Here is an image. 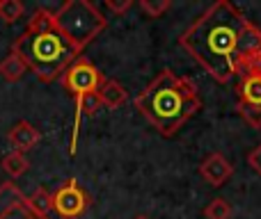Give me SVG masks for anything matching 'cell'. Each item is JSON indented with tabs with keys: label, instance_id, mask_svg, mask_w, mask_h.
<instances>
[{
	"label": "cell",
	"instance_id": "cell-5",
	"mask_svg": "<svg viewBox=\"0 0 261 219\" xmlns=\"http://www.w3.org/2000/svg\"><path fill=\"white\" fill-rule=\"evenodd\" d=\"M239 85H236V96H239V114L250 128H261V53L252 55L239 71Z\"/></svg>",
	"mask_w": 261,
	"mask_h": 219
},
{
	"label": "cell",
	"instance_id": "cell-15",
	"mask_svg": "<svg viewBox=\"0 0 261 219\" xmlns=\"http://www.w3.org/2000/svg\"><path fill=\"white\" fill-rule=\"evenodd\" d=\"M25 14V5L21 0H0V21L12 25Z\"/></svg>",
	"mask_w": 261,
	"mask_h": 219
},
{
	"label": "cell",
	"instance_id": "cell-10",
	"mask_svg": "<svg viewBox=\"0 0 261 219\" xmlns=\"http://www.w3.org/2000/svg\"><path fill=\"white\" fill-rule=\"evenodd\" d=\"M39 139H41V133L25 119L16 121L7 133L9 146H12V151H18V153H25V151H30V148H35Z\"/></svg>",
	"mask_w": 261,
	"mask_h": 219
},
{
	"label": "cell",
	"instance_id": "cell-11",
	"mask_svg": "<svg viewBox=\"0 0 261 219\" xmlns=\"http://www.w3.org/2000/svg\"><path fill=\"white\" fill-rule=\"evenodd\" d=\"M96 94H99V99H101V105H103V108H108V110L122 108V105L128 101V91L124 89L117 80H108V78L103 80V85L99 87V91H96Z\"/></svg>",
	"mask_w": 261,
	"mask_h": 219
},
{
	"label": "cell",
	"instance_id": "cell-13",
	"mask_svg": "<svg viewBox=\"0 0 261 219\" xmlns=\"http://www.w3.org/2000/svg\"><path fill=\"white\" fill-rule=\"evenodd\" d=\"M25 73H28L25 62H23L16 53H12V50H9V55L3 59V62H0V76H3L7 82H16V80H21Z\"/></svg>",
	"mask_w": 261,
	"mask_h": 219
},
{
	"label": "cell",
	"instance_id": "cell-6",
	"mask_svg": "<svg viewBox=\"0 0 261 219\" xmlns=\"http://www.w3.org/2000/svg\"><path fill=\"white\" fill-rule=\"evenodd\" d=\"M103 80H106V76L85 57V55H81V57L62 73V78H60V82H62V87L69 91L73 103H81L87 94L99 91V87L103 85Z\"/></svg>",
	"mask_w": 261,
	"mask_h": 219
},
{
	"label": "cell",
	"instance_id": "cell-9",
	"mask_svg": "<svg viewBox=\"0 0 261 219\" xmlns=\"http://www.w3.org/2000/svg\"><path fill=\"white\" fill-rule=\"evenodd\" d=\"M199 174H202V178L206 180L208 185L222 187V185L231 178V174H234V165H231L222 153H211V155L199 165Z\"/></svg>",
	"mask_w": 261,
	"mask_h": 219
},
{
	"label": "cell",
	"instance_id": "cell-12",
	"mask_svg": "<svg viewBox=\"0 0 261 219\" xmlns=\"http://www.w3.org/2000/svg\"><path fill=\"white\" fill-rule=\"evenodd\" d=\"M3 171L9 176V178H21L28 169H30V160L25 158V153H18V151H9L7 155L3 158Z\"/></svg>",
	"mask_w": 261,
	"mask_h": 219
},
{
	"label": "cell",
	"instance_id": "cell-14",
	"mask_svg": "<svg viewBox=\"0 0 261 219\" xmlns=\"http://www.w3.org/2000/svg\"><path fill=\"white\" fill-rule=\"evenodd\" d=\"M28 203H30L32 210L41 217H50V212H53V194L46 187H37L35 192L28 197Z\"/></svg>",
	"mask_w": 261,
	"mask_h": 219
},
{
	"label": "cell",
	"instance_id": "cell-7",
	"mask_svg": "<svg viewBox=\"0 0 261 219\" xmlns=\"http://www.w3.org/2000/svg\"><path fill=\"white\" fill-rule=\"evenodd\" d=\"M92 199L78 185L76 178H69L53 192V210L62 219H78L87 212Z\"/></svg>",
	"mask_w": 261,
	"mask_h": 219
},
{
	"label": "cell",
	"instance_id": "cell-2",
	"mask_svg": "<svg viewBox=\"0 0 261 219\" xmlns=\"http://www.w3.org/2000/svg\"><path fill=\"white\" fill-rule=\"evenodd\" d=\"M135 108L163 137H172L202 108V99L190 78L165 69L135 99Z\"/></svg>",
	"mask_w": 261,
	"mask_h": 219
},
{
	"label": "cell",
	"instance_id": "cell-20",
	"mask_svg": "<svg viewBox=\"0 0 261 219\" xmlns=\"http://www.w3.org/2000/svg\"><path fill=\"white\" fill-rule=\"evenodd\" d=\"M135 219H149V217H144V215H138V217H135Z\"/></svg>",
	"mask_w": 261,
	"mask_h": 219
},
{
	"label": "cell",
	"instance_id": "cell-16",
	"mask_svg": "<svg viewBox=\"0 0 261 219\" xmlns=\"http://www.w3.org/2000/svg\"><path fill=\"white\" fill-rule=\"evenodd\" d=\"M204 217L206 219H231V206L227 199H213L206 208H204Z\"/></svg>",
	"mask_w": 261,
	"mask_h": 219
},
{
	"label": "cell",
	"instance_id": "cell-1",
	"mask_svg": "<svg viewBox=\"0 0 261 219\" xmlns=\"http://www.w3.org/2000/svg\"><path fill=\"white\" fill-rule=\"evenodd\" d=\"M179 46L216 82H227L261 53V30L234 3L218 0L179 37Z\"/></svg>",
	"mask_w": 261,
	"mask_h": 219
},
{
	"label": "cell",
	"instance_id": "cell-8",
	"mask_svg": "<svg viewBox=\"0 0 261 219\" xmlns=\"http://www.w3.org/2000/svg\"><path fill=\"white\" fill-rule=\"evenodd\" d=\"M0 219H50L41 217L28 203V197L14 183L0 185Z\"/></svg>",
	"mask_w": 261,
	"mask_h": 219
},
{
	"label": "cell",
	"instance_id": "cell-18",
	"mask_svg": "<svg viewBox=\"0 0 261 219\" xmlns=\"http://www.w3.org/2000/svg\"><path fill=\"white\" fill-rule=\"evenodd\" d=\"M106 7L113 14H126L128 9L133 7V3H130V0H122V3H119V0H106Z\"/></svg>",
	"mask_w": 261,
	"mask_h": 219
},
{
	"label": "cell",
	"instance_id": "cell-4",
	"mask_svg": "<svg viewBox=\"0 0 261 219\" xmlns=\"http://www.w3.org/2000/svg\"><path fill=\"white\" fill-rule=\"evenodd\" d=\"M55 23L83 50L108 27V18L90 0H67L55 12Z\"/></svg>",
	"mask_w": 261,
	"mask_h": 219
},
{
	"label": "cell",
	"instance_id": "cell-17",
	"mask_svg": "<svg viewBox=\"0 0 261 219\" xmlns=\"http://www.w3.org/2000/svg\"><path fill=\"white\" fill-rule=\"evenodd\" d=\"M172 7V3L170 0H140V9H142L144 14H147V16H151V18H158V16H163V14L167 12V9Z\"/></svg>",
	"mask_w": 261,
	"mask_h": 219
},
{
	"label": "cell",
	"instance_id": "cell-19",
	"mask_svg": "<svg viewBox=\"0 0 261 219\" xmlns=\"http://www.w3.org/2000/svg\"><path fill=\"white\" fill-rule=\"evenodd\" d=\"M248 165L252 167V169L261 176V144H259V146H254L252 151H250V155H248Z\"/></svg>",
	"mask_w": 261,
	"mask_h": 219
},
{
	"label": "cell",
	"instance_id": "cell-3",
	"mask_svg": "<svg viewBox=\"0 0 261 219\" xmlns=\"http://www.w3.org/2000/svg\"><path fill=\"white\" fill-rule=\"evenodd\" d=\"M12 53L25 62L28 71H32L41 82L60 80L62 73L83 55L67 35L58 27H50L44 32H25L23 30L12 41Z\"/></svg>",
	"mask_w": 261,
	"mask_h": 219
}]
</instances>
